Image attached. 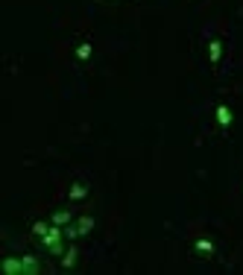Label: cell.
Wrapping results in <instances>:
<instances>
[{
  "label": "cell",
  "mask_w": 243,
  "mask_h": 275,
  "mask_svg": "<svg viewBox=\"0 0 243 275\" xmlns=\"http://www.w3.org/2000/svg\"><path fill=\"white\" fill-rule=\"evenodd\" d=\"M65 228L62 225H56V223H50V228H47V235L41 237V246L50 252V255H56V258H62L65 255Z\"/></svg>",
  "instance_id": "1"
},
{
  "label": "cell",
  "mask_w": 243,
  "mask_h": 275,
  "mask_svg": "<svg viewBox=\"0 0 243 275\" xmlns=\"http://www.w3.org/2000/svg\"><path fill=\"white\" fill-rule=\"evenodd\" d=\"M214 117H217V126H220V129H229V126L234 123V114H232V109H229L226 102H220V105L214 109Z\"/></svg>",
  "instance_id": "2"
},
{
  "label": "cell",
  "mask_w": 243,
  "mask_h": 275,
  "mask_svg": "<svg viewBox=\"0 0 243 275\" xmlns=\"http://www.w3.org/2000/svg\"><path fill=\"white\" fill-rule=\"evenodd\" d=\"M3 272L6 275H24V258H3Z\"/></svg>",
  "instance_id": "3"
},
{
  "label": "cell",
  "mask_w": 243,
  "mask_h": 275,
  "mask_svg": "<svg viewBox=\"0 0 243 275\" xmlns=\"http://www.w3.org/2000/svg\"><path fill=\"white\" fill-rule=\"evenodd\" d=\"M76 261H79L76 246H68V249H65V255H62V266H65V269H73V266H76Z\"/></svg>",
  "instance_id": "4"
},
{
  "label": "cell",
  "mask_w": 243,
  "mask_h": 275,
  "mask_svg": "<svg viewBox=\"0 0 243 275\" xmlns=\"http://www.w3.org/2000/svg\"><path fill=\"white\" fill-rule=\"evenodd\" d=\"M41 272V261L35 255H24V275H38Z\"/></svg>",
  "instance_id": "5"
},
{
  "label": "cell",
  "mask_w": 243,
  "mask_h": 275,
  "mask_svg": "<svg viewBox=\"0 0 243 275\" xmlns=\"http://www.w3.org/2000/svg\"><path fill=\"white\" fill-rule=\"evenodd\" d=\"M68 196H71V202H82V199L88 196V184H82V182L71 184V191H68Z\"/></svg>",
  "instance_id": "6"
},
{
  "label": "cell",
  "mask_w": 243,
  "mask_h": 275,
  "mask_svg": "<svg viewBox=\"0 0 243 275\" xmlns=\"http://www.w3.org/2000/svg\"><path fill=\"white\" fill-rule=\"evenodd\" d=\"M50 223H56V225H62V228H65L68 223H73V214L68 211V208H59V211H53Z\"/></svg>",
  "instance_id": "7"
},
{
  "label": "cell",
  "mask_w": 243,
  "mask_h": 275,
  "mask_svg": "<svg viewBox=\"0 0 243 275\" xmlns=\"http://www.w3.org/2000/svg\"><path fill=\"white\" fill-rule=\"evenodd\" d=\"M208 59H211V65H217V61L223 59V44H220L217 38L208 41Z\"/></svg>",
  "instance_id": "8"
},
{
  "label": "cell",
  "mask_w": 243,
  "mask_h": 275,
  "mask_svg": "<svg viewBox=\"0 0 243 275\" xmlns=\"http://www.w3.org/2000/svg\"><path fill=\"white\" fill-rule=\"evenodd\" d=\"M76 228H79V237H85V235H91L94 231V217H79V220H76Z\"/></svg>",
  "instance_id": "9"
},
{
  "label": "cell",
  "mask_w": 243,
  "mask_h": 275,
  "mask_svg": "<svg viewBox=\"0 0 243 275\" xmlns=\"http://www.w3.org/2000/svg\"><path fill=\"white\" fill-rule=\"evenodd\" d=\"M193 249H196V252H202V255H214V243L208 240V237H199V240L193 243Z\"/></svg>",
  "instance_id": "10"
},
{
  "label": "cell",
  "mask_w": 243,
  "mask_h": 275,
  "mask_svg": "<svg viewBox=\"0 0 243 275\" xmlns=\"http://www.w3.org/2000/svg\"><path fill=\"white\" fill-rule=\"evenodd\" d=\"M91 53H94V47L88 44V41H82L79 47H76V59H79V61H88V59H91Z\"/></svg>",
  "instance_id": "11"
},
{
  "label": "cell",
  "mask_w": 243,
  "mask_h": 275,
  "mask_svg": "<svg viewBox=\"0 0 243 275\" xmlns=\"http://www.w3.org/2000/svg\"><path fill=\"white\" fill-rule=\"evenodd\" d=\"M47 228H50V223H44V220H38V223H32V235H35V237L41 240V237L47 235Z\"/></svg>",
  "instance_id": "12"
},
{
  "label": "cell",
  "mask_w": 243,
  "mask_h": 275,
  "mask_svg": "<svg viewBox=\"0 0 243 275\" xmlns=\"http://www.w3.org/2000/svg\"><path fill=\"white\" fill-rule=\"evenodd\" d=\"M65 237H68V240H76V237H79V228H76V223H68V225H65Z\"/></svg>",
  "instance_id": "13"
}]
</instances>
